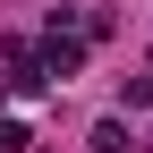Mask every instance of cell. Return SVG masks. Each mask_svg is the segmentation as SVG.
<instances>
[{"label": "cell", "mask_w": 153, "mask_h": 153, "mask_svg": "<svg viewBox=\"0 0 153 153\" xmlns=\"http://www.w3.org/2000/svg\"><path fill=\"white\" fill-rule=\"evenodd\" d=\"M43 85H51V76H43V68H34V60H26V51H17V68H9V94H43Z\"/></svg>", "instance_id": "7a4b0ae2"}, {"label": "cell", "mask_w": 153, "mask_h": 153, "mask_svg": "<svg viewBox=\"0 0 153 153\" xmlns=\"http://www.w3.org/2000/svg\"><path fill=\"white\" fill-rule=\"evenodd\" d=\"M94 153H128V128H119V119H102V128H94Z\"/></svg>", "instance_id": "3957f363"}, {"label": "cell", "mask_w": 153, "mask_h": 153, "mask_svg": "<svg viewBox=\"0 0 153 153\" xmlns=\"http://www.w3.org/2000/svg\"><path fill=\"white\" fill-rule=\"evenodd\" d=\"M34 136H26V119H0V153H26Z\"/></svg>", "instance_id": "277c9868"}, {"label": "cell", "mask_w": 153, "mask_h": 153, "mask_svg": "<svg viewBox=\"0 0 153 153\" xmlns=\"http://www.w3.org/2000/svg\"><path fill=\"white\" fill-rule=\"evenodd\" d=\"M34 68H43V76H60V85H68L76 68H85V43H76V34H68V9L51 17V43H43V60H34Z\"/></svg>", "instance_id": "6da1fadb"}]
</instances>
